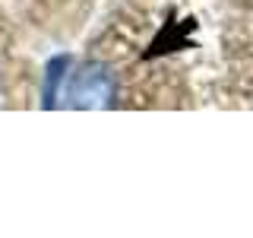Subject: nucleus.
Segmentation results:
<instances>
[{"label": "nucleus", "mask_w": 253, "mask_h": 238, "mask_svg": "<svg viewBox=\"0 0 253 238\" xmlns=\"http://www.w3.org/2000/svg\"><path fill=\"white\" fill-rule=\"evenodd\" d=\"M70 54H57V58L47 60L44 67V86H42V105L44 108H57V99H60V86L67 83V73H70Z\"/></svg>", "instance_id": "nucleus-2"}, {"label": "nucleus", "mask_w": 253, "mask_h": 238, "mask_svg": "<svg viewBox=\"0 0 253 238\" xmlns=\"http://www.w3.org/2000/svg\"><path fill=\"white\" fill-rule=\"evenodd\" d=\"M63 99L70 108H111L117 99V79L105 63H83L76 73H67Z\"/></svg>", "instance_id": "nucleus-1"}]
</instances>
